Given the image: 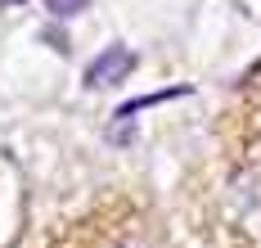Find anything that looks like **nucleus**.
<instances>
[{
  "mask_svg": "<svg viewBox=\"0 0 261 248\" xmlns=\"http://www.w3.org/2000/svg\"><path fill=\"white\" fill-rule=\"evenodd\" d=\"M135 50H126V45H104L99 55L86 63V86L95 90V86H117V82H126L130 72H135Z\"/></svg>",
  "mask_w": 261,
  "mask_h": 248,
  "instance_id": "nucleus-1",
  "label": "nucleus"
},
{
  "mask_svg": "<svg viewBox=\"0 0 261 248\" xmlns=\"http://www.w3.org/2000/svg\"><path fill=\"white\" fill-rule=\"evenodd\" d=\"M180 95H189V86H171V90H153V95H140V100H126L122 109L113 113L117 122H130L140 109H153V104H162V100H180Z\"/></svg>",
  "mask_w": 261,
  "mask_h": 248,
  "instance_id": "nucleus-2",
  "label": "nucleus"
},
{
  "mask_svg": "<svg viewBox=\"0 0 261 248\" xmlns=\"http://www.w3.org/2000/svg\"><path fill=\"white\" fill-rule=\"evenodd\" d=\"M86 5H90V0H45V9H50L54 18H77Z\"/></svg>",
  "mask_w": 261,
  "mask_h": 248,
  "instance_id": "nucleus-3",
  "label": "nucleus"
},
{
  "mask_svg": "<svg viewBox=\"0 0 261 248\" xmlns=\"http://www.w3.org/2000/svg\"><path fill=\"white\" fill-rule=\"evenodd\" d=\"M0 5H18V0H0Z\"/></svg>",
  "mask_w": 261,
  "mask_h": 248,
  "instance_id": "nucleus-4",
  "label": "nucleus"
}]
</instances>
